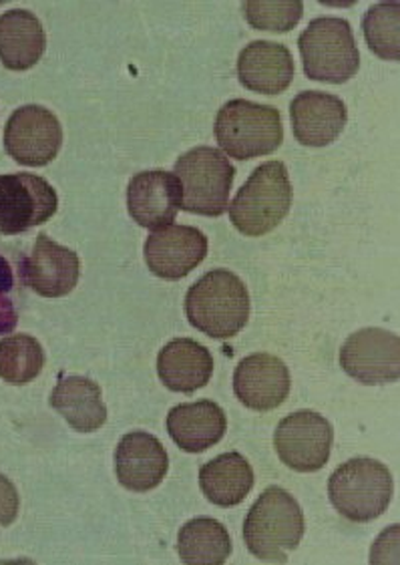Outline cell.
<instances>
[{"mask_svg":"<svg viewBox=\"0 0 400 565\" xmlns=\"http://www.w3.org/2000/svg\"><path fill=\"white\" fill-rule=\"evenodd\" d=\"M185 317L209 339H234L250 318L248 288L234 271H207L185 295Z\"/></svg>","mask_w":400,"mask_h":565,"instance_id":"cell-1","label":"cell"},{"mask_svg":"<svg viewBox=\"0 0 400 565\" xmlns=\"http://www.w3.org/2000/svg\"><path fill=\"white\" fill-rule=\"evenodd\" d=\"M304 537V513L282 487H268L244 521V542L250 554L268 564H287Z\"/></svg>","mask_w":400,"mask_h":565,"instance_id":"cell-2","label":"cell"},{"mask_svg":"<svg viewBox=\"0 0 400 565\" xmlns=\"http://www.w3.org/2000/svg\"><path fill=\"white\" fill-rule=\"evenodd\" d=\"M292 205V183L282 161H266L253 170L229 204L234 227L248 236L260 238L282 224Z\"/></svg>","mask_w":400,"mask_h":565,"instance_id":"cell-3","label":"cell"},{"mask_svg":"<svg viewBox=\"0 0 400 565\" xmlns=\"http://www.w3.org/2000/svg\"><path fill=\"white\" fill-rule=\"evenodd\" d=\"M216 139L229 158L248 161L274 153L282 146V115L270 105L234 99L219 109Z\"/></svg>","mask_w":400,"mask_h":565,"instance_id":"cell-4","label":"cell"},{"mask_svg":"<svg viewBox=\"0 0 400 565\" xmlns=\"http://www.w3.org/2000/svg\"><path fill=\"white\" fill-rule=\"evenodd\" d=\"M306 77L331 85L353 79L360 67V53L348 21L321 17L309 24L298 39Z\"/></svg>","mask_w":400,"mask_h":565,"instance_id":"cell-5","label":"cell"},{"mask_svg":"<svg viewBox=\"0 0 400 565\" xmlns=\"http://www.w3.org/2000/svg\"><path fill=\"white\" fill-rule=\"evenodd\" d=\"M334 509L353 523L375 521L392 501V476L377 459L358 457L340 465L328 481Z\"/></svg>","mask_w":400,"mask_h":565,"instance_id":"cell-6","label":"cell"},{"mask_svg":"<svg viewBox=\"0 0 400 565\" xmlns=\"http://www.w3.org/2000/svg\"><path fill=\"white\" fill-rule=\"evenodd\" d=\"M173 171L182 183V210L206 217H219L228 210L236 168L221 149H190L175 161Z\"/></svg>","mask_w":400,"mask_h":565,"instance_id":"cell-7","label":"cell"},{"mask_svg":"<svg viewBox=\"0 0 400 565\" xmlns=\"http://www.w3.org/2000/svg\"><path fill=\"white\" fill-rule=\"evenodd\" d=\"M55 188L33 173L0 175V234L17 236L57 214Z\"/></svg>","mask_w":400,"mask_h":565,"instance_id":"cell-8","label":"cell"},{"mask_svg":"<svg viewBox=\"0 0 400 565\" xmlns=\"http://www.w3.org/2000/svg\"><path fill=\"white\" fill-rule=\"evenodd\" d=\"M334 429L316 411H296L280 420L274 445L280 461L298 473L321 471L331 459Z\"/></svg>","mask_w":400,"mask_h":565,"instance_id":"cell-9","label":"cell"},{"mask_svg":"<svg viewBox=\"0 0 400 565\" xmlns=\"http://www.w3.org/2000/svg\"><path fill=\"white\" fill-rule=\"evenodd\" d=\"M63 146V127L57 115L41 105H24L9 117L4 149L17 163L43 168L57 158Z\"/></svg>","mask_w":400,"mask_h":565,"instance_id":"cell-10","label":"cell"},{"mask_svg":"<svg viewBox=\"0 0 400 565\" xmlns=\"http://www.w3.org/2000/svg\"><path fill=\"white\" fill-rule=\"evenodd\" d=\"M344 373L363 385L397 383L400 374V340L385 328H363L340 349Z\"/></svg>","mask_w":400,"mask_h":565,"instance_id":"cell-11","label":"cell"},{"mask_svg":"<svg viewBox=\"0 0 400 565\" xmlns=\"http://www.w3.org/2000/svg\"><path fill=\"white\" fill-rule=\"evenodd\" d=\"M207 238L192 226H165L155 230L145 242L149 270L163 280H182L206 260Z\"/></svg>","mask_w":400,"mask_h":565,"instance_id":"cell-12","label":"cell"},{"mask_svg":"<svg viewBox=\"0 0 400 565\" xmlns=\"http://www.w3.org/2000/svg\"><path fill=\"white\" fill-rule=\"evenodd\" d=\"M290 371L287 362L268 352L246 356L234 373V393L244 407L268 413L284 405L290 395Z\"/></svg>","mask_w":400,"mask_h":565,"instance_id":"cell-13","label":"cell"},{"mask_svg":"<svg viewBox=\"0 0 400 565\" xmlns=\"http://www.w3.org/2000/svg\"><path fill=\"white\" fill-rule=\"evenodd\" d=\"M182 183L175 173L151 170L133 175L127 188V210L139 226L161 230L172 226L182 207Z\"/></svg>","mask_w":400,"mask_h":565,"instance_id":"cell-14","label":"cell"},{"mask_svg":"<svg viewBox=\"0 0 400 565\" xmlns=\"http://www.w3.org/2000/svg\"><path fill=\"white\" fill-rule=\"evenodd\" d=\"M23 280L43 298H63L79 282L80 262L77 252L65 248L46 234H39L35 248L23 262Z\"/></svg>","mask_w":400,"mask_h":565,"instance_id":"cell-15","label":"cell"},{"mask_svg":"<svg viewBox=\"0 0 400 565\" xmlns=\"http://www.w3.org/2000/svg\"><path fill=\"white\" fill-rule=\"evenodd\" d=\"M170 457L158 437L136 430L127 433L115 451V473L119 483L133 493H148L167 476Z\"/></svg>","mask_w":400,"mask_h":565,"instance_id":"cell-16","label":"cell"},{"mask_svg":"<svg viewBox=\"0 0 400 565\" xmlns=\"http://www.w3.org/2000/svg\"><path fill=\"white\" fill-rule=\"evenodd\" d=\"M294 137L306 148H326L346 127L348 111L340 97L322 90H302L290 105Z\"/></svg>","mask_w":400,"mask_h":565,"instance_id":"cell-17","label":"cell"},{"mask_svg":"<svg viewBox=\"0 0 400 565\" xmlns=\"http://www.w3.org/2000/svg\"><path fill=\"white\" fill-rule=\"evenodd\" d=\"M238 77L248 90L280 95L294 79V58L282 43L253 41L238 57Z\"/></svg>","mask_w":400,"mask_h":565,"instance_id":"cell-18","label":"cell"},{"mask_svg":"<svg viewBox=\"0 0 400 565\" xmlns=\"http://www.w3.org/2000/svg\"><path fill=\"white\" fill-rule=\"evenodd\" d=\"M228 429L224 408L214 401L183 403L170 411L167 430L175 445L185 452H204L218 445Z\"/></svg>","mask_w":400,"mask_h":565,"instance_id":"cell-19","label":"cell"},{"mask_svg":"<svg viewBox=\"0 0 400 565\" xmlns=\"http://www.w3.org/2000/svg\"><path fill=\"white\" fill-rule=\"evenodd\" d=\"M212 373H214L212 352L195 340H172L158 354V374L161 383L173 393L192 395L209 383Z\"/></svg>","mask_w":400,"mask_h":565,"instance_id":"cell-20","label":"cell"},{"mask_svg":"<svg viewBox=\"0 0 400 565\" xmlns=\"http://www.w3.org/2000/svg\"><path fill=\"white\" fill-rule=\"evenodd\" d=\"M46 49L45 29L35 14L14 9L0 14V63L11 71L35 67Z\"/></svg>","mask_w":400,"mask_h":565,"instance_id":"cell-21","label":"cell"},{"mask_svg":"<svg viewBox=\"0 0 400 565\" xmlns=\"http://www.w3.org/2000/svg\"><path fill=\"white\" fill-rule=\"evenodd\" d=\"M51 407L77 433H95L107 423L101 386L87 376L61 379L51 395Z\"/></svg>","mask_w":400,"mask_h":565,"instance_id":"cell-22","label":"cell"},{"mask_svg":"<svg viewBox=\"0 0 400 565\" xmlns=\"http://www.w3.org/2000/svg\"><path fill=\"white\" fill-rule=\"evenodd\" d=\"M199 487L218 508L240 505L253 487V469L240 452L219 455L199 471Z\"/></svg>","mask_w":400,"mask_h":565,"instance_id":"cell-23","label":"cell"},{"mask_svg":"<svg viewBox=\"0 0 400 565\" xmlns=\"http://www.w3.org/2000/svg\"><path fill=\"white\" fill-rule=\"evenodd\" d=\"M177 554L187 565H221L231 554L229 533L218 520L197 518L180 530Z\"/></svg>","mask_w":400,"mask_h":565,"instance_id":"cell-24","label":"cell"},{"mask_svg":"<svg viewBox=\"0 0 400 565\" xmlns=\"http://www.w3.org/2000/svg\"><path fill=\"white\" fill-rule=\"evenodd\" d=\"M45 366V351L35 337L12 334L0 340V379L11 385L35 381Z\"/></svg>","mask_w":400,"mask_h":565,"instance_id":"cell-25","label":"cell"},{"mask_svg":"<svg viewBox=\"0 0 400 565\" xmlns=\"http://www.w3.org/2000/svg\"><path fill=\"white\" fill-rule=\"evenodd\" d=\"M399 2H380L370 7L363 19L366 45L385 61H399Z\"/></svg>","mask_w":400,"mask_h":565,"instance_id":"cell-26","label":"cell"},{"mask_svg":"<svg viewBox=\"0 0 400 565\" xmlns=\"http://www.w3.org/2000/svg\"><path fill=\"white\" fill-rule=\"evenodd\" d=\"M241 11L256 31L288 33L300 23L304 4L300 0H248L241 4Z\"/></svg>","mask_w":400,"mask_h":565,"instance_id":"cell-27","label":"cell"},{"mask_svg":"<svg viewBox=\"0 0 400 565\" xmlns=\"http://www.w3.org/2000/svg\"><path fill=\"white\" fill-rule=\"evenodd\" d=\"M19 509H21V499H19L17 487L12 486L9 477L0 473V532L11 527L17 521Z\"/></svg>","mask_w":400,"mask_h":565,"instance_id":"cell-28","label":"cell"},{"mask_svg":"<svg viewBox=\"0 0 400 565\" xmlns=\"http://www.w3.org/2000/svg\"><path fill=\"white\" fill-rule=\"evenodd\" d=\"M17 327V312L11 298L0 296V334H7Z\"/></svg>","mask_w":400,"mask_h":565,"instance_id":"cell-29","label":"cell"},{"mask_svg":"<svg viewBox=\"0 0 400 565\" xmlns=\"http://www.w3.org/2000/svg\"><path fill=\"white\" fill-rule=\"evenodd\" d=\"M14 286V276H12V268L9 262L0 256V296H7Z\"/></svg>","mask_w":400,"mask_h":565,"instance_id":"cell-30","label":"cell"}]
</instances>
